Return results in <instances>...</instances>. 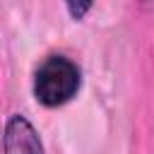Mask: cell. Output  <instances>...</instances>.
<instances>
[{"mask_svg":"<svg viewBox=\"0 0 154 154\" xmlns=\"http://www.w3.org/2000/svg\"><path fill=\"white\" fill-rule=\"evenodd\" d=\"M82 87V72L77 63L65 55H48L34 72V96L46 108L65 106L77 96Z\"/></svg>","mask_w":154,"mask_h":154,"instance_id":"1","label":"cell"},{"mask_svg":"<svg viewBox=\"0 0 154 154\" xmlns=\"http://www.w3.org/2000/svg\"><path fill=\"white\" fill-rule=\"evenodd\" d=\"M2 149L5 154H43L41 137L24 116H12L7 120L2 135Z\"/></svg>","mask_w":154,"mask_h":154,"instance_id":"2","label":"cell"},{"mask_svg":"<svg viewBox=\"0 0 154 154\" xmlns=\"http://www.w3.org/2000/svg\"><path fill=\"white\" fill-rule=\"evenodd\" d=\"M65 5H67L70 17H72L75 22H79V19H84V17H87V12L91 10L94 0H65Z\"/></svg>","mask_w":154,"mask_h":154,"instance_id":"3","label":"cell"},{"mask_svg":"<svg viewBox=\"0 0 154 154\" xmlns=\"http://www.w3.org/2000/svg\"><path fill=\"white\" fill-rule=\"evenodd\" d=\"M144 2H154V0H144Z\"/></svg>","mask_w":154,"mask_h":154,"instance_id":"4","label":"cell"}]
</instances>
